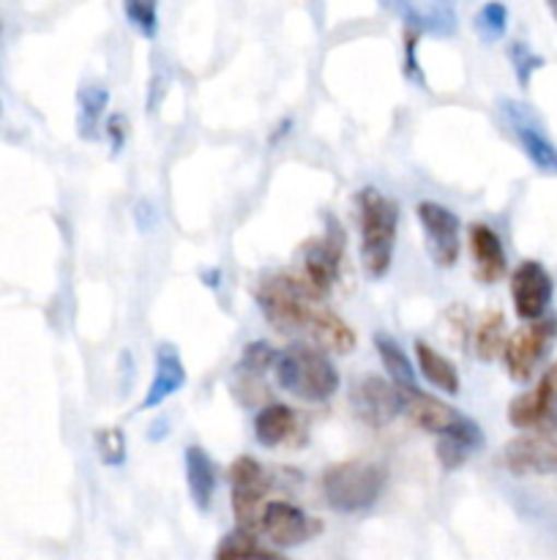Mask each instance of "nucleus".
Masks as SVG:
<instances>
[{"label": "nucleus", "mask_w": 557, "mask_h": 560, "mask_svg": "<svg viewBox=\"0 0 557 560\" xmlns=\"http://www.w3.org/2000/svg\"><path fill=\"white\" fill-rule=\"evenodd\" d=\"M388 481V470L369 459H344L322 474L320 490L333 512L355 514L375 506Z\"/></svg>", "instance_id": "4"}, {"label": "nucleus", "mask_w": 557, "mask_h": 560, "mask_svg": "<svg viewBox=\"0 0 557 560\" xmlns=\"http://www.w3.org/2000/svg\"><path fill=\"white\" fill-rule=\"evenodd\" d=\"M123 14L142 36L153 38L156 36V27H158V16H156V5L153 3H140V0H131V3L123 5Z\"/></svg>", "instance_id": "29"}, {"label": "nucleus", "mask_w": 557, "mask_h": 560, "mask_svg": "<svg viewBox=\"0 0 557 560\" xmlns=\"http://www.w3.org/2000/svg\"><path fill=\"white\" fill-rule=\"evenodd\" d=\"M467 235H470V252H473V262H475V277H478L484 284H491L497 282V279L506 277L508 260H506V249H502L500 235L484 222L470 224Z\"/></svg>", "instance_id": "14"}, {"label": "nucleus", "mask_w": 557, "mask_h": 560, "mask_svg": "<svg viewBox=\"0 0 557 560\" xmlns=\"http://www.w3.org/2000/svg\"><path fill=\"white\" fill-rule=\"evenodd\" d=\"M186 386V366L180 361L178 350L173 345H162L156 350V372H153V383L147 386V394L142 397L140 410H153L169 399L173 394H178Z\"/></svg>", "instance_id": "15"}, {"label": "nucleus", "mask_w": 557, "mask_h": 560, "mask_svg": "<svg viewBox=\"0 0 557 560\" xmlns=\"http://www.w3.org/2000/svg\"><path fill=\"white\" fill-rule=\"evenodd\" d=\"M552 413H555V405H552L549 394L541 383L530 392L513 397L511 405H508V421L517 430H541L552 419Z\"/></svg>", "instance_id": "19"}, {"label": "nucleus", "mask_w": 557, "mask_h": 560, "mask_svg": "<svg viewBox=\"0 0 557 560\" xmlns=\"http://www.w3.org/2000/svg\"><path fill=\"white\" fill-rule=\"evenodd\" d=\"M396 11L410 27H418V31L437 33V36L457 31V11L446 3H404L396 5Z\"/></svg>", "instance_id": "20"}, {"label": "nucleus", "mask_w": 557, "mask_h": 560, "mask_svg": "<svg viewBox=\"0 0 557 560\" xmlns=\"http://www.w3.org/2000/svg\"><path fill=\"white\" fill-rule=\"evenodd\" d=\"M557 342V320L555 317H541V320L528 323V326L517 328L511 337L506 339L502 348V361L513 381L528 383L530 377L538 372L541 361L549 355V350Z\"/></svg>", "instance_id": "5"}, {"label": "nucleus", "mask_w": 557, "mask_h": 560, "mask_svg": "<svg viewBox=\"0 0 557 560\" xmlns=\"http://www.w3.org/2000/svg\"><path fill=\"white\" fill-rule=\"evenodd\" d=\"M355 213L360 230V266L366 277L382 279L391 268L396 246L399 206L375 186H366L355 195Z\"/></svg>", "instance_id": "2"}, {"label": "nucleus", "mask_w": 557, "mask_h": 560, "mask_svg": "<svg viewBox=\"0 0 557 560\" xmlns=\"http://www.w3.org/2000/svg\"><path fill=\"white\" fill-rule=\"evenodd\" d=\"M213 560H287L278 556L276 550H268L260 541L254 539L246 530H233V534L224 536L216 547V556Z\"/></svg>", "instance_id": "24"}, {"label": "nucleus", "mask_w": 557, "mask_h": 560, "mask_svg": "<svg viewBox=\"0 0 557 560\" xmlns=\"http://www.w3.org/2000/svg\"><path fill=\"white\" fill-rule=\"evenodd\" d=\"M273 364H276V350L268 342H251L244 348L238 370L249 377H262L268 370H273Z\"/></svg>", "instance_id": "27"}, {"label": "nucleus", "mask_w": 557, "mask_h": 560, "mask_svg": "<svg viewBox=\"0 0 557 560\" xmlns=\"http://www.w3.org/2000/svg\"><path fill=\"white\" fill-rule=\"evenodd\" d=\"M257 304L262 315L276 331L282 334H306L317 350L331 353H353L355 331L328 306H322L320 293L309 288L304 279L278 273L265 279L257 288Z\"/></svg>", "instance_id": "1"}, {"label": "nucleus", "mask_w": 557, "mask_h": 560, "mask_svg": "<svg viewBox=\"0 0 557 560\" xmlns=\"http://www.w3.org/2000/svg\"><path fill=\"white\" fill-rule=\"evenodd\" d=\"M300 432V419L293 408L287 405H265L262 410H257L254 416V438L260 446L265 448H278L293 443V438Z\"/></svg>", "instance_id": "16"}, {"label": "nucleus", "mask_w": 557, "mask_h": 560, "mask_svg": "<svg viewBox=\"0 0 557 560\" xmlns=\"http://www.w3.org/2000/svg\"><path fill=\"white\" fill-rule=\"evenodd\" d=\"M502 465L513 476L557 474V430H533L511 438L502 448Z\"/></svg>", "instance_id": "7"}, {"label": "nucleus", "mask_w": 557, "mask_h": 560, "mask_svg": "<svg viewBox=\"0 0 557 560\" xmlns=\"http://www.w3.org/2000/svg\"><path fill=\"white\" fill-rule=\"evenodd\" d=\"M473 345L478 359L484 361H491L497 353H502V348H506V320H502L500 312H486L481 317L473 331Z\"/></svg>", "instance_id": "25"}, {"label": "nucleus", "mask_w": 557, "mask_h": 560, "mask_svg": "<svg viewBox=\"0 0 557 560\" xmlns=\"http://www.w3.org/2000/svg\"><path fill=\"white\" fill-rule=\"evenodd\" d=\"M342 233H339L336 224H331V233L322 235V238L311 241L306 246L304 255V282L309 284L315 293L325 295L328 290L336 284L339 268H342Z\"/></svg>", "instance_id": "12"}, {"label": "nucleus", "mask_w": 557, "mask_h": 560, "mask_svg": "<svg viewBox=\"0 0 557 560\" xmlns=\"http://www.w3.org/2000/svg\"><path fill=\"white\" fill-rule=\"evenodd\" d=\"M481 446H484V432H481V427L475 424V421H470L467 416H464V421L451 432V435L437 441V459H440V465L446 470H457L462 468L464 459Z\"/></svg>", "instance_id": "18"}, {"label": "nucleus", "mask_w": 557, "mask_h": 560, "mask_svg": "<svg viewBox=\"0 0 557 560\" xmlns=\"http://www.w3.org/2000/svg\"><path fill=\"white\" fill-rule=\"evenodd\" d=\"M229 485H233V514L238 530L254 536L260 530L265 495L271 490L265 468L254 457H238L229 465Z\"/></svg>", "instance_id": "6"}, {"label": "nucleus", "mask_w": 557, "mask_h": 560, "mask_svg": "<svg viewBox=\"0 0 557 560\" xmlns=\"http://www.w3.org/2000/svg\"><path fill=\"white\" fill-rule=\"evenodd\" d=\"M260 534H265L273 547H298L320 536L322 523L293 503L273 501L262 509Z\"/></svg>", "instance_id": "9"}, {"label": "nucleus", "mask_w": 557, "mask_h": 560, "mask_svg": "<svg viewBox=\"0 0 557 560\" xmlns=\"http://www.w3.org/2000/svg\"><path fill=\"white\" fill-rule=\"evenodd\" d=\"M278 386L304 402H325L339 392V372L322 350L311 345H289L276 353Z\"/></svg>", "instance_id": "3"}, {"label": "nucleus", "mask_w": 557, "mask_h": 560, "mask_svg": "<svg viewBox=\"0 0 557 560\" xmlns=\"http://www.w3.org/2000/svg\"><path fill=\"white\" fill-rule=\"evenodd\" d=\"M418 219L426 235V249L437 268H451L459 260V217L440 202H418Z\"/></svg>", "instance_id": "10"}, {"label": "nucleus", "mask_w": 557, "mask_h": 560, "mask_svg": "<svg viewBox=\"0 0 557 560\" xmlns=\"http://www.w3.org/2000/svg\"><path fill=\"white\" fill-rule=\"evenodd\" d=\"M511 58L517 60V74L522 77V80H528V69H535V66H538V58H533L530 49L519 42L511 47Z\"/></svg>", "instance_id": "31"}, {"label": "nucleus", "mask_w": 557, "mask_h": 560, "mask_svg": "<svg viewBox=\"0 0 557 560\" xmlns=\"http://www.w3.org/2000/svg\"><path fill=\"white\" fill-rule=\"evenodd\" d=\"M120 124H123V120L112 118V120H109V126H107L109 135H112V148H115V151H118L120 140H123V129H120Z\"/></svg>", "instance_id": "33"}, {"label": "nucleus", "mask_w": 557, "mask_h": 560, "mask_svg": "<svg viewBox=\"0 0 557 560\" xmlns=\"http://www.w3.org/2000/svg\"><path fill=\"white\" fill-rule=\"evenodd\" d=\"M109 102V93L107 88L102 85H91L85 88V91L80 93V129L85 131L87 137L93 135V131H98V126H102V118H104V107H107Z\"/></svg>", "instance_id": "26"}, {"label": "nucleus", "mask_w": 557, "mask_h": 560, "mask_svg": "<svg viewBox=\"0 0 557 560\" xmlns=\"http://www.w3.org/2000/svg\"><path fill=\"white\" fill-rule=\"evenodd\" d=\"M375 348H377V355H380L382 366H386L388 381H391L396 388H402V392L415 388L413 364H410L402 345H399L393 337H388V334H375Z\"/></svg>", "instance_id": "23"}, {"label": "nucleus", "mask_w": 557, "mask_h": 560, "mask_svg": "<svg viewBox=\"0 0 557 560\" xmlns=\"http://www.w3.org/2000/svg\"><path fill=\"white\" fill-rule=\"evenodd\" d=\"M96 446L102 454V463L120 465L126 459V438L120 430H98L96 432Z\"/></svg>", "instance_id": "30"}, {"label": "nucleus", "mask_w": 557, "mask_h": 560, "mask_svg": "<svg viewBox=\"0 0 557 560\" xmlns=\"http://www.w3.org/2000/svg\"><path fill=\"white\" fill-rule=\"evenodd\" d=\"M349 405L366 427H386L404 413V394L386 377L366 375L349 392Z\"/></svg>", "instance_id": "8"}, {"label": "nucleus", "mask_w": 557, "mask_h": 560, "mask_svg": "<svg viewBox=\"0 0 557 560\" xmlns=\"http://www.w3.org/2000/svg\"><path fill=\"white\" fill-rule=\"evenodd\" d=\"M549 11H552V14H555V20H557V3H552Z\"/></svg>", "instance_id": "34"}, {"label": "nucleus", "mask_w": 557, "mask_h": 560, "mask_svg": "<svg viewBox=\"0 0 557 560\" xmlns=\"http://www.w3.org/2000/svg\"><path fill=\"white\" fill-rule=\"evenodd\" d=\"M402 394H404V413H407V419L413 421L418 430L429 432V435H437V438L451 435V432L464 421V416L459 413L457 408H451V405L442 402V399L429 397V394H424L420 388H410V392H402Z\"/></svg>", "instance_id": "13"}, {"label": "nucleus", "mask_w": 557, "mask_h": 560, "mask_svg": "<svg viewBox=\"0 0 557 560\" xmlns=\"http://www.w3.org/2000/svg\"><path fill=\"white\" fill-rule=\"evenodd\" d=\"M513 135H517L519 145L524 148L530 162L535 164L544 173L557 175V145H552L544 137V131L535 129L533 124H528L524 118H513Z\"/></svg>", "instance_id": "22"}, {"label": "nucleus", "mask_w": 557, "mask_h": 560, "mask_svg": "<svg viewBox=\"0 0 557 560\" xmlns=\"http://www.w3.org/2000/svg\"><path fill=\"white\" fill-rule=\"evenodd\" d=\"M508 25V9L502 3H486L484 9L475 14V31L484 42H497L506 33Z\"/></svg>", "instance_id": "28"}, {"label": "nucleus", "mask_w": 557, "mask_h": 560, "mask_svg": "<svg viewBox=\"0 0 557 560\" xmlns=\"http://www.w3.org/2000/svg\"><path fill=\"white\" fill-rule=\"evenodd\" d=\"M186 481H189V495L200 512H208L216 492V465L208 457L205 448L189 446L186 448Z\"/></svg>", "instance_id": "17"}, {"label": "nucleus", "mask_w": 557, "mask_h": 560, "mask_svg": "<svg viewBox=\"0 0 557 560\" xmlns=\"http://www.w3.org/2000/svg\"><path fill=\"white\" fill-rule=\"evenodd\" d=\"M555 284H552L549 271L538 260H522L511 273V299L513 310L522 320H541L549 306Z\"/></svg>", "instance_id": "11"}, {"label": "nucleus", "mask_w": 557, "mask_h": 560, "mask_svg": "<svg viewBox=\"0 0 557 560\" xmlns=\"http://www.w3.org/2000/svg\"><path fill=\"white\" fill-rule=\"evenodd\" d=\"M541 386L546 388V394H549L552 405H555V408H557V361L549 366V370H546V375L541 377Z\"/></svg>", "instance_id": "32"}, {"label": "nucleus", "mask_w": 557, "mask_h": 560, "mask_svg": "<svg viewBox=\"0 0 557 560\" xmlns=\"http://www.w3.org/2000/svg\"><path fill=\"white\" fill-rule=\"evenodd\" d=\"M415 359H418V370L426 381L442 394H459V370L453 366L451 359L435 350L426 342H415Z\"/></svg>", "instance_id": "21"}]
</instances>
